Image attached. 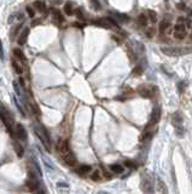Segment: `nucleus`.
Instances as JSON below:
<instances>
[{"label":"nucleus","mask_w":192,"mask_h":194,"mask_svg":"<svg viewBox=\"0 0 192 194\" xmlns=\"http://www.w3.org/2000/svg\"><path fill=\"white\" fill-rule=\"evenodd\" d=\"M26 10H27V13H28V16H29V17H34V16H35V11H34V10H33L30 6H28Z\"/></svg>","instance_id":"obj_32"},{"label":"nucleus","mask_w":192,"mask_h":194,"mask_svg":"<svg viewBox=\"0 0 192 194\" xmlns=\"http://www.w3.org/2000/svg\"><path fill=\"white\" fill-rule=\"evenodd\" d=\"M147 18H149V21H151L152 23H156L157 22V13L153 11V10H149L147 11Z\"/></svg>","instance_id":"obj_25"},{"label":"nucleus","mask_w":192,"mask_h":194,"mask_svg":"<svg viewBox=\"0 0 192 194\" xmlns=\"http://www.w3.org/2000/svg\"><path fill=\"white\" fill-rule=\"evenodd\" d=\"M91 170H92V167L90 165H80L77 167V173L83 176V175H87L88 172H91Z\"/></svg>","instance_id":"obj_18"},{"label":"nucleus","mask_w":192,"mask_h":194,"mask_svg":"<svg viewBox=\"0 0 192 194\" xmlns=\"http://www.w3.org/2000/svg\"><path fill=\"white\" fill-rule=\"evenodd\" d=\"M191 39H192V34H191Z\"/></svg>","instance_id":"obj_41"},{"label":"nucleus","mask_w":192,"mask_h":194,"mask_svg":"<svg viewBox=\"0 0 192 194\" xmlns=\"http://www.w3.org/2000/svg\"><path fill=\"white\" fill-rule=\"evenodd\" d=\"M138 23L140 24L142 27H146L147 24H149V18L146 17V15H144V13H140L138 16Z\"/></svg>","instance_id":"obj_20"},{"label":"nucleus","mask_w":192,"mask_h":194,"mask_svg":"<svg viewBox=\"0 0 192 194\" xmlns=\"http://www.w3.org/2000/svg\"><path fill=\"white\" fill-rule=\"evenodd\" d=\"M34 194H45V193H44L42 190H40V189H39V190H37V192L34 193Z\"/></svg>","instance_id":"obj_39"},{"label":"nucleus","mask_w":192,"mask_h":194,"mask_svg":"<svg viewBox=\"0 0 192 194\" xmlns=\"http://www.w3.org/2000/svg\"><path fill=\"white\" fill-rule=\"evenodd\" d=\"M15 137H16V139H20V141H22V142H27L28 141V132H27L26 128L22 124H16Z\"/></svg>","instance_id":"obj_4"},{"label":"nucleus","mask_w":192,"mask_h":194,"mask_svg":"<svg viewBox=\"0 0 192 194\" xmlns=\"http://www.w3.org/2000/svg\"><path fill=\"white\" fill-rule=\"evenodd\" d=\"M123 164H125V166H126V167H129V169H135V164H134L133 162H131V160H126Z\"/></svg>","instance_id":"obj_31"},{"label":"nucleus","mask_w":192,"mask_h":194,"mask_svg":"<svg viewBox=\"0 0 192 194\" xmlns=\"http://www.w3.org/2000/svg\"><path fill=\"white\" fill-rule=\"evenodd\" d=\"M29 33H30V29H29L28 27H27V28H24V29L22 30V33H21V35H20L18 40H17V43H18V45H24V44L27 43L28 37H29Z\"/></svg>","instance_id":"obj_11"},{"label":"nucleus","mask_w":192,"mask_h":194,"mask_svg":"<svg viewBox=\"0 0 192 194\" xmlns=\"http://www.w3.org/2000/svg\"><path fill=\"white\" fill-rule=\"evenodd\" d=\"M133 73H134V74H142V73H143V69H142L140 67H137V68L134 69Z\"/></svg>","instance_id":"obj_36"},{"label":"nucleus","mask_w":192,"mask_h":194,"mask_svg":"<svg viewBox=\"0 0 192 194\" xmlns=\"http://www.w3.org/2000/svg\"><path fill=\"white\" fill-rule=\"evenodd\" d=\"M91 180L94 181V182L100 181V173H99V171H94V172L91 175Z\"/></svg>","instance_id":"obj_29"},{"label":"nucleus","mask_w":192,"mask_h":194,"mask_svg":"<svg viewBox=\"0 0 192 194\" xmlns=\"http://www.w3.org/2000/svg\"><path fill=\"white\" fill-rule=\"evenodd\" d=\"M0 120L4 122V125L7 128L9 132L12 134V121H13V118L9 113V111L6 108L1 107V105H0Z\"/></svg>","instance_id":"obj_3"},{"label":"nucleus","mask_w":192,"mask_h":194,"mask_svg":"<svg viewBox=\"0 0 192 194\" xmlns=\"http://www.w3.org/2000/svg\"><path fill=\"white\" fill-rule=\"evenodd\" d=\"M172 122H173V125L175 126L177 129H178V128H181V124H183V119H181V117H180V114H179V113H175V114L173 115Z\"/></svg>","instance_id":"obj_17"},{"label":"nucleus","mask_w":192,"mask_h":194,"mask_svg":"<svg viewBox=\"0 0 192 194\" xmlns=\"http://www.w3.org/2000/svg\"><path fill=\"white\" fill-rule=\"evenodd\" d=\"M63 156V160H64V163L66 164V165H69V166H74V165H76V158H75V155L70 152V153H68V154H65V155H62Z\"/></svg>","instance_id":"obj_10"},{"label":"nucleus","mask_w":192,"mask_h":194,"mask_svg":"<svg viewBox=\"0 0 192 194\" xmlns=\"http://www.w3.org/2000/svg\"><path fill=\"white\" fill-rule=\"evenodd\" d=\"M34 132H35V135L42 142L46 150H51V138H50V135H48L47 130L44 126H35L34 128Z\"/></svg>","instance_id":"obj_1"},{"label":"nucleus","mask_w":192,"mask_h":194,"mask_svg":"<svg viewBox=\"0 0 192 194\" xmlns=\"http://www.w3.org/2000/svg\"><path fill=\"white\" fill-rule=\"evenodd\" d=\"M34 7H35L38 11H40V12H45V10H46V4L44 3V1H41V0H37V1H34Z\"/></svg>","instance_id":"obj_21"},{"label":"nucleus","mask_w":192,"mask_h":194,"mask_svg":"<svg viewBox=\"0 0 192 194\" xmlns=\"http://www.w3.org/2000/svg\"><path fill=\"white\" fill-rule=\"evenodd\" d=\"M26 187H27V189H28L29 192L35 193L37 190L40 189V182H39V180H38L34 175H30L29 179H28L27 182H26Z\"/></svg>","instance_id":"obj_6"},{"label":"nucleus","mask_w":192,"mask_h":194,"mask_svg":"<svg viewBox=\"0 0 192 194\" xmlns=\"http://www.w3.org/2000/svg\"><path fill=\"white\" fill-rule=\"evenodd\" d=\"M64 12H65V15H68V16L74 15L75 11H74L73 4H70V3H65V5H64Z\"/></svg>","instance_id":"obj_24"},{"label":"nucleus","mask_w":192,"mask_h":194,"mask_svg":"<svg viewBox=\"0 0 192 194\" xmlns=\"http://www.w3.org/2000/svg\"><path fill=\"white\" fill-rule=\"evenodd\" d=\"M187 35V30L184 23H177L174 26V38L178 40H184Z\"/></svg>","instance_id":"obj_5"},{"label":"nucleus","mask_w":192,"mask_h":194,"mask_svg":"<svg viewBox=\"0 0 192 194\" xmlns=\"http://www.w3.org/2000/svg\"><path fill=\"white\" fill-rule=\"evenodd\" d=\"M145 34H146L147 38H153V35H155V29H153V28H147V29L145 30Z\"/></svg>","instance_id":"obj_30"},{"label":"nucleus","mask_w":192,"mask_h":194,"mask_svg":"<svg viewBox=\"0 0 192 194\" xmlns=\"http://www.w3.org/2000/svg\"><path fill=\"white\" fill-rule=\"evenodd\" d=\"M12 52H13V55H15L16 58H18V60L22 61V62H27V57H26V55H24V52L22 51V49L16 47V49L12 50Z\"/></svg>","instance_id":"obj_15"},{"label":"nucleus","mask_w":192,"mask_h":194,"mask_svg":"<svg viewBox=\"0 0 192 194\" xmlns=\"http://www.w3.org/2000/svg\"><path fill=\"white\" fill-rule=\"evenodd\" d=\"M92 23L98 27H103V28H111V24L109 23L108 18H98V20H94Z\"/></svg>","instance_id":"obj_14"},{"label":"nucleus","mask_w":192,"mask_h":194,"mask_svg":"<svg viewBox=\"0 0 192 194\" xmlns=\"http://www.w3.org/2000/svg\"><path fill=\"white\" fill-rule=\"evenodd\" d=\"M18 80H20V85H21L22 87H26V83H24V79H23V78L21 77V78L18 79Z\"/></svg>","instance_id":"obj_38"},{"label":"nucleus","mask_w":192,"mask_h":194,"mask_svg":"<svg viewBox=\"0 0 192 194\" xmlns=\"http://www.w3.org/2000/svg\"><path fill=\"white\" fill-rule=\"evenodd\" d=\"M22 28V23H20L18 26H16L15 27V29H13V32H12V37H15V35L17 34V33H18V30Z\"/></svg>","instance_id":"obj_33"},{"label":"nucleus","mask_w":192,"mask_h":194,"mask_svg":"<svg viewBox=\"0 0 192 194\" xmlns=\"http://www.w3.org/2000/svg\"><path fill=\"white\" fill-rule=\"evenodd\" d=\"M74 26H75V27H80V28L83 27V24H80V23H74Z\"/></svg>","instance_id":"obj_40"},{"label":"nucleus","mask_w":192,"mask_h":194,"mask_svg":"<svg viewBox=\"0 0 192 194\" xmlns=\"http://www.w3.org/2000/svg\"><path fill=\"white\" fill-rule=\"evenodd\" d=\"M11 64H12V68L15 69V72L18 74V75H22L23 74V68H22V66L17 62V61H11Z\"/></svg>","instance_id":"obj_19"},{"label":"nucleus","mask_w":192,"mask_h":194,"mask_svg":"<svg viewBox=\"0 0 192 194\" xmlns=\"http://www.w3.org/2000/svg\"><path fill=\"white\" fill-rule=\"evenodd\" d=\"M169 28H170V21H169V20H163V21H161L160 27H158V30H160L161 34H164Z\"/></svg>","instance_id":"obj_16"},{"label":"nucleus","mask_w":192,"mask_h":194,"mask_svg":"<svg viewBox=\"0 0 192 194\" xmlns=\"http://www.w3.org/2000/svg\"><path fill=\"white\" fill-rule=\"evenodd\" d=\"M57 150L62 154V155H65L68 153H70V147H69V142L65 139V141H58L57 143Z\"/></svg>","instance_id":"obj_8"},{"label":"nucleus","mask_w":192,"mask_h":194,"mask_svg":"<svg viewBox=\"0 0 192 194\" xmlns=\"http://www.w3.org/2000/svg\"><path fill=\"white\" fill-rule=\"evenodd\" d=\"M109 167H110V171L114 173H122L125 171V167H122V165H120V164H112Z\"/></svg>","instance_id":"obj_22"},{"label":"nucleus","mask_w":192,"mask_h":194,"mask_svg":"<svg viewBox=\"0 0 192 194\" xmlns=\"http://www.w3.org/2000/svg\"><path fill=\"white\" fill-rule=\"evenodd\" d=\"M0 58L4 60V47H3V43L0 41Z\"/></svg>","instance_id":"obj_34"},{"label":"nucleus","mask_w":192,"mask_h":194,"mask_svg":"<svg viewBox=\"0 0 192 194\" xmlns=\"http://www.w3.org/2000/svg\"><path fill=\"white\" fill-rule=\"evenodd\" d=\"M23 17H24V16H23V13H15V15L10 16V18H9V22L11 23V22H12L15 18H16L17 21H22V20H23Z\"/></svg>","instance_id":"obj_26"},{"label":"nucleus","mask_w":192,"mask_h":194,"mask_svg":"<svg viewBox=\"0 0 192 194\" xmlns=\"http://www.w3.org/2000/svg\"><path fill=\"white\" fill-rule=\"evenodd\" d=\"M76 16H77V18H79V20L83 21V15H82V12H81L80 9H77V11H76Z\"/></svg>","instance_id":"obj_35"},{"label":"nucleus","mask_w":192,"mask_h":194,"mask_svg":"<svg viewBox=\"0 0 192 194\" xmlns=\"http://www.w3.org/2000/svg\"><path fill=\"white\" fill-rule=\"evenodd\" d=\"M138 92L142 97H145V98H151L152 97L151 89H147V87H145V86H139L138 87Z\"/></svg>","instance_id":"obj_13"},{"label":"nucleus","mask_w":192,"mask_h":194,"mask_svg":"<svg viewBox=\"0 0 192 194\" xmlns=\"http://www.w3.org/2000/svg\"><path fill=\"white\" fill-rule=\"evenodd\" d=\"M142 188L145 193H150L152 192V180L147 176H144L143 177V182H142Z\"/></svg>","instance_id":"obj_9"},{"label":"nucleus","mask_w":192,"mask_h":194,"mask_svg":"<svg viewBox=\"0 0 192 194\" xmlns=\"http://www.w3.org/2000/svg\"><path fill=\"white\" fill-rule=\"evenodd\" d=\"M160 119H161V109L158 107H155L153 111H152V113H151V115H150V120H149L147 126L156 125L157 122L160 121Z\"/></svg>","instance_id":"obj_7"},{"label":"nucleus","mask_w":192,"mask_h":194,"mask_svg":"<svg viewBox=\"0 0 192 194\" xmlns=\"http://www.w3.org/2000/svg\"><path fill=\"white\" fill-rule=\"evenodd\" d=\"M13 86H15V90H16V94H17V95H21V91H20V87H18V84H17V83H13Z\"/></svg>","instance_id":"obj_37"},{"label":"nucleus","mask_w":192,"mask_h":194,"mask_svg":"<svg viewBox=\"0 0 192 194\" xmlns=\"http://www.w3.org/2000/svg\"><path fill=\"white\" fill-rule=\"evenodd\" d=\"M158 187H160L158 189H160V192H162V194H168V189L163 181H158Z\"/></svg>","instance_id":"obj_28"},{"label":"nucleus","mask_w":192,"mask_h":194,"mask_svg":"<svg viewBox=\"0 0 192 194\" xmlns=\"http://www.w3.org/2000/svg\"><path fill=\"white\" fill-rule=\"evenodd\" d=\"M13 148H15V152H16V154H17V156H18V158H22L24 155V148H23L22 143L18 142L16 138L13 141Z\"/></svg>","instance_id":"obj_12"},{"label":"nucleus","mask_w":192,"mask_h":194,"mask_svg":"<svg viewBox=\"0 0 192 194\" xmlns=\"http://www.w3.org/2000/svg\"><path fill=\"white\" fill-rule=\"evenodd\" d=\"M151 136H152L151 131H145L143 135H140V138H139V141H140V142H144V141H146V139L151 138Z\"/></svg>","instance_id":"obj_27"},{"label":"nucleus","mask_w":192,"mask_h":194,"mask_svg":"<svg viewBox=\"0 0 192 194\" xmlns=\"http://www.w3.org/2000/svg\"><path fill=\"white\" fill-rule=\"evenodd\" d=\"M161 51L164 55L168 56H180V55H186L192 50L188 47H162Z\"/></svg>","instance_id":"obj_2"},{"label":"nucleus","mask_w":192,"mask_h":194,"mask_svg":"<svg viewBox=\"0 0 192 194\" xmlns=\"http://www.w3.org/2000/svg\"><path fill=\"white\" fill-rule=\"evenodd\" d=\"M51 12L53 13V16H55V18L58 21V22H64V17H63V15L61 13V11L59 10H57V9H51Z\"/></svg>","instance_id":"obj_23"}]
</instances>
